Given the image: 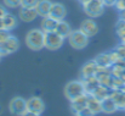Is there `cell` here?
Wrapping results in <instances>:
<instances>
[{"label":"cell","mask_w":125,"mask_h":116,"mask_svg":"<svg viewBox=\"0 0 125 116\" xmlns=\"http://www.w3.org/2000/svg\"><path fill=\"white\" fill-rule=\"evenodd\" d=\"M101 109L106 114H113L118 110V106H117L114 99L109 95V97H106L104 99L101 100Z\"/></svg>","instance_id":"cell-13"},{"label":"cell","mask_w":125,"mask_h":116,"mask_svg":"<svg viewBox=\"0 0 125 116\" xmlns=\"http://www.w3.org/2000/svg\"><path fill=\"white\" fill-rule=\"evenodd\" d=\"M104 6L106 5H104L103 0H90L87 4L84 5V10H85V12L89 16L97 17V16H100L103 12Z\"/></svg>","instance_id":"cell-5"},{"label":"cell","mask_w":125,"mask_h":116,"mask_svg":"<svg viewBox=\"0 0 125 116\" xmlns=\"http://www.w3.org/2000/svg\"><path fill=\"white\" fill-rule=\"evenodd\" d=\"M20 46L18 39L13 36H10L5 42L0 43V55L1 56H6L11 53H15Z\"/></svg>","instance_id":"cell-6"},{"label":"cell","mask_w":125,"mask_h":116,"mask_svg":"<svg viewBox=\"0 0 125 116\" xmlns=\"http://www.w3.org/2000/svg\"><path fill=\"white\" fill-rule=\"evenodd\" d=\"M5 14H6V10H5V7L0 5V18H2V17L5 16Z\"/></svg>","instance_id":"cell-32"},{"label":"cell","mask_w":125,"mask_h":116,"mask_svg":"<svg viewBox=\"0 0 125 116\" xmlns=\"http://www.w3.org/2000/svg\"><path fill=\"white\" fill-rule=\"evenodd\" d=\"M10 111L13 115L21 116L24 111H27V100L21 97H16L10 103Z\"/></svg>","instance_id":"cell-7"},{"label":"cell","mask_w":125,"mask_h":116,"mask_svg":"<svg viewBox=\"0 0 125 116\" xmlns=\"http://www.w3.org/2000/svg\"><path fill=\"white\" fill-rule=\"evenodd\" d=\"M27 45L33 50H40L45 46V32L42 29H32L26 37Z\"/></svg>","instance_id":"cell-1"},{"label":"cell","mask_w":125,"mask_h":116,"mask_svg":"<svg viewBox=\"0 0 125 116\" xmlns=\"http://www.w3.org/2000/svg\"><path fill=\"white\" fill-rule=\"evenodd\" d=\"M111 97L114 99L118 109H124L125 110V92L122 89H112Z\"/></svg>","instance_id":"cell-17"},{"label":"cell","mask_w":125,"mask_h":116,"mask_svg":"<svg viewBox=\"0 0 125 116\" xmlns=\"http://www.w3.org/2000/svg\"><path fill=\"white\" fill-rule=\"evenodd\" d=\"M119 11H122V10H125V0H117V2H115V5H114Z\"/></svg>","instance_id":"cell-29"},{"label":"cell","mask_w":125,"mask_h":116,"mask_svg":"<svg viewBox=\"0 0 125 116\" xmlns=\"http://www.w3.org/2000/svg\"><path fill=\"white\" fill-rule=\"evenodd\" d=\"M1 58H2V56H1V55H0V60H1Z\"/></svg>","instance_id":"cell-35"},{"label":"cell","mask_w":125,"mask_h":116,"mask_svg":"<svg viewBox=\"0 0 125 116\" xmlns=\"http://www.w3.org/2000/svg\"><path fill=\"white\" fill-rule=\"evenodd\" d=\"M80 29L89 38L94 37L98 32V27H97V25H96V22L94 20H85V21H83V23L80 26Z\"/></svg>","instance_id":"cell-11"},{"label":"cell","mask_w":125,"mask_h":116,"mask_svg":"<svg viewBox=\"0 0 125 116\" xmlns=\"http://www.w3.org/2000/svg\"><path fill=\"white\" fill-rule=\"evenodd\" d=\"M84 87H85V92L87 94H92L94 90L100 86V79L96 76H89V77H84L82 78Z\"/></svg>","instance_id":"cell-12"},{"label":"cell","mask_w":125,"mask_h":116,"mask_svg":"<svg viewBox=\"0 0 125 116\" xmlns=\"http://www.w3.org/2000/svg\"><path fill=\"white\" fill-rule=\"evenodd\" d=\"M115 51L119 54V56L122 58V59H125V43H120L117 48H115Z\"/></svg>","instance_id":"cell-26"},{"label":"cell","mask_w":125,"mask_h":116,"mask_svg":"<svg viewBox=\"0 0 125 116\" xmlns=\"http://www.w3.org/2000/svg\"><path fill=\"white\" fill-rule=\"evenodd\" d=\"M85 93H86L85 87H84L82 79L80 81H71L69 83H67V86L64 88V94L69 100H73Z\"/></svg>","instance_id":"cell-2"},{"label":"cell","mask_w":125,"mask_h":116,"mask_svg":"<svg viewBox=\"0 0 125 116\" xmlns=\"http://www.w3.org/2000/svg\"><path fill=\"white\" fill-rule=\"evenodd\" d=\"M120 20H124L125 21V10H122V11H120Z\"/></svg>","instance_id":"cell-33"},{"label":"cell","mask_w":125,"mask_h":116,"mask_svg":"<svg viewBox=\"0 0 125 116\" xmlns=\"http://www.w3.org/2000/svg\"><path fill=\"white\" fill-rule=\"evenodd\" d=\"M27 110L40 115L42 111L45 110V104H44L42 99L39 98V97H32V98H29L27 100Z\"/></svg>","instance_id":"cell-8"},{"label":"cell","mask_w":125,"mask_h":116,"mask_svg":"<svg viewBox=\"0 0 125 116\" xmlns=\"http://www.w3.org/2000/svg\"><path fill=\"white\" fill-rule=\"evenodd\" d=\"M38 12L35 9H27V7H21L20 10V17L21 20L26 21V22H31V21H34L37 17H38Z\"/></svg>","instance_id":"cell-16"},{"label":"cell","mask_w":125,"mask_h":116,"mask_svg":"<svg viewBox=\"0 0 125 116\" xmlns=\"http://www.w3.org/2000/svg\"><path fill=\"white\" fill-rule=\"evenodd\" d=\"M87 108L96 115L98 113L102 111L101 109V100H98L97 98H95L92 94H89V100H87Z\"/></svg>","instance_id":"cell-21"},{"label":"cell","mask_w":125,"mask_h":116,"mask_svg":"<svg viewBox=\"0 0 125 116\" xmlns=\"http://www.w3.org/2000/svg\"><path fill=\"white\" fill-rule=\"evenodd\" d=\"M21 116H40V115H39V114H35V113H32V111H29V110H27V111H24Z\"/></svg>","instance_id":"cell-30"},{"label":"cell","mask_w":125,"mask_h":116,"mask_svg":"<svg viewBox=\"0 0 125 116\" xmlns=\"http://www.w3.org/2000/svg\"><path fill=\"white\" fill-rule=\"evenodd\" d=\"M1 113H2V109H1V106H0V114H1Z\"/></svg>","instance_id":"cell-34"},{"label":"cell","mask_w":125,"mask_h":116,"mask_svg":"<svg viewBox=\"0 0 125 116\" xmlns=\"http://www.w3.org/2000/svg\"><path fill=\"white\" fill-rule=\"evenodd\" d=\"M68 39H69V44L75 49H84L89 44V37L82 29L72 31L71 34L68 36Z\"/></svg>","instance_id":"cell-3"},{"label":"cell","mask_w":125,"mask_h":116,"mask_svg":"<svg viewBox=\"0 0 125 116\" xmlns=\"http://www.w3.org/2000/svg\"><path fill=\"white\" fill-rule=\"evenodd\" d=\"M66 14H67L66 7H64L62 4L55 2V4H52V6H51V10H50V15H49V16L52 17V18L56 20V21H62V20H64Z\"/></svg>","instance_id":"cell-10"},{"label":"cell","mask_w":125,"mask_h":116,"mask_svg":"<svg viewBox=\"0 0 125 116\" xmlns=\"http://www.w3.org/2000/svg\"><path fill=\"white\" fill-rule=\"evenodd\" d=\"M111 92H112L111 88H107V87L100 84V86L94 90L92 95H94L95 98H97L98 100H102V99H104L106 97H109V95H111Z\"/></svg>","instance_id":"cell-23"},{"label":"cell","mask_w":125,"mask_h":116,"mask_svg":"<svg viewBox=\"0 0 125 116\" xmlns=\"http://www.w3.org/2000/svg\"><path fill=\"white\" fill-rule=\"evenodd\" d=\"M4 4L10 9H15L21 6V0H4Z\"/></svg>","instance_id":"cell-25"},{"label":"cell","mask_w":125,"mask_h":116,"mask_svg":"<svg viewBox=\"0 0 125 116\" xmlns=\"http://www.w3.org/2000/svg\"><path fill=\"white\" fill-rule=\"evenodd\" d=\"M2 23H4V28H5V29L11 31V29H13V28L17 26V18H16L12 14L6 12L5 16L2 17Z\"/></svg>","instance_id":"cell-22"},{"label":"cell","mask_w":125,"mask_h":116,"mask_svg":"<svg viewBox=\"0 0 125 116\" xmlns=\"http://www.w3.org/2000/svg\"><path fill=\"white\" fill-rule=\"evenodd\" d=\"M57 22L56 20H53L52 17L50 16H46L42 18V29L46 33V32H53L56 29V26H57Z\"/></svg>","instance_id":"cell-20"},{"label":"cell","mask_w":125,"mask_h":116,"mask_svg":"<svg viewBox=\"0 0 125 116\" xmlns=\"http://www.w3.org/2000/svg\"><path fill=\"white\" fill-rule=\"evenodd\" d=\"M55 32L58 33V34H60L61 37H63V38H68V36L71 34L72 29H71L69 25L62 20V21H58V22H57V26H56Z\"/></svg>","instance_id":"cell-19"},{"label":"cell","mask_w":125,"mask_h":116,"mask_svg":"<svg viewBox=\"0 0 125 116\" xmlns=\"http://www.w3.org/2000/svg\"><path fill=\"white\" fill-rule=\"evenodd\" d=\"M97 69H98V65L96 64L95 60L89 61V62H86L83 67H82L80 76H82V78L89 77V76H95L96 72H97Z\"/></svg>","instance_id":"cell-14"},{"label":"cell","mask_w":125,"mask_h":116,"mask_svg":"<svg viewBox=\"0 0 125 116\" xmlns=\"http://www.w3.org/2000/svg\"><path fill=\"white\" fill-rule=\"evenodd\" d=\"M95 61H96V64H97L100 67H112V66H113V61H112V59H111L109 53L100 54L98 56H96Z\"/></svg>","instance_id":"cell-18"},{"label":"cell","mask_w":125,"mask_h":116,"mask_svg":"<svg viewBox=\"0 0 125 116\" xmlns=\"http://www.w3.org/2000/svg\"><path fill=\"white\" fill-rule=\"evenodd\" d=\"M64 38L61 37L58 33L53 32H46L45 33V48L50 49V50H56L60 49L63 44Z\"/></svg>","instance_id":"cell-4"},{"label":"cell","mask_w":125,"mask_h":116,"mask_svg":"<svg viewBox=\"0 0 125 116\" xmlns=\"http://www.w3.org/2000/svg\"><path fill=\"white\" fill-rule=\"evenodd\" d=\"M103 2H104V5H108V6H113V5H115L117 0H103Z\"/></svg>","instance_id":"cell-31"},{"label":"cell","mask_w":125,"mask_h":116,"mask_svg":"<svg viewBox=\"0 0 125 116\" xmlns=\"http://www.w3.org/2000/svg\"><path fill=\"white\" fill-rule=\"evenodd\" d=\"M94 115H95V114H94V113L87 108V106H86V108H84V109H82L79 113H77V114H75V116H94Z\"/></svg>","instance_id":"cell-28"},{"label":"cell","mask_w":125,"mask_h":116,"mask_svg":"<svg viewBox=\"0 0 125 116\" xmlns=\"http://www.w3.org/2000/svg\"><path fill=\"white\" fill-rule=\"evenodd\" d=\"M87 100H89V94H87V93H85L83 95H80V97H78V98L71 100V109H72V111L74 113V115H75L77 113H79L82 109L87 106Z\"/></svg>","instance_id":"cell-9"},{"label":"cell","mask_w":125,"mask_h":116,"mask_svg":"<svg viewBox=\"0 0 125 116\" xmlns=\"http://www.w3.org/2000/svg\"><path fill=\"white\" fill-rule=\"evenodd\" d=\"M52 2L50 0H39L38 5L35 6V10L38 12V15H40L42 17H46L50 15V10H51Z\"/></svg>","instance_id":"cell-15"},{"label":"cell","mask_w":125,"mask_h":116,"mask_svg":"<svg viewBox=\"0 0 125 116\" xmlns=\"http://www.w3.org/2000/svg\"><path fill=\"white\" fill-rule=\"evenodd\" d=\"M10 36H11V33H10V31H9V29H5V28L0 29V43L5 42V40L9 38Z\"/></svg>","instance_id":"cell-27"},{"label":"cell","mask_w":125,"mask_h":116,"mask_svg":"<svg viewBox=\"0 0 125 116\" xmlns=\"http://www.w3.org/2000/svg\"><path fill=\"white\" fill-rule=\"evenodd\" d=\"M39 0H21V7H27V9H35L38 5Z\"/></svg>","instance_id":"cell-24"}]
</instances>
